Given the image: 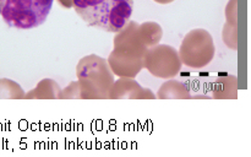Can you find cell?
Wrapping results in <instances>:
<instances>
[{
  "mask_svg": "<svg viewBox=\"0 0 251 157\" xmlns=\"http://www.w3.org/2000/svg\"><path fill=\"white\" fill-rule=\"evenodd\" d=\"M54 0H4L2 20L17 29H31L46 22Z\"/></svg>",
  "mask_w": 251,
  "mask_h": 157,
  "instance_id": "4",
  "label": "cell"
},
{
  "mask_svg": "<svg viewBox=\"0 0 251 157\" xmlns=\"http://www.w3.org/2000/svg\"><path fill=\"white\" fill-rule=\"evenodd\" d=\"M108 98H132V100H154L156 95L150 88L142 87L135 78H119L114 80Z\"/></svg>",
  "mask_w": 251,
  "mask_h": 157,
  "instance_id": "7",
  "label": "cell"
},
{
  "mask_svg": "<svg viewBox=\"0 0 251 157\" xmlns=\"http://www.w3.org/2000/svg\"><path fill=\"white\" fill-rule=\"evenodd\" d=\"M73 7L88 26L117 33L131 19L134 0H73Z\"/></svg>",
  "mask_w": 251,
  "mask_h": 157,
  "instance_id": "2",
  "label": "cell"
},
{
  "mask_svg": "<svg viewBox=\"0 0 251 157\" xmlns=\"http://www.w3.org/2000/svg\"><path fill=\"white\" fill-rule=\"evenodd\" d=\"M58 2L60 5H63L64 7H66V9L73 7V0H58Z\"/></svg>",
  "mask_w": 251,
  "mask_h": 157,
  "instance_id": "16",
  "label": "cell"
},
{
  "mask_svg": "<svg viewBox=\"0 0 251 157\" xmlns=\"http://www.w3.org/2000/svg\"><path fill=\"white\" fill-rule=\"evenodd\" d=\"M114 48L107 61L114 76L135 78L144 69L145 46L139 31V24L130 20L114 36Z\"/></svg>",
  "mask_w": 251,
  "mask_h": 157,
  "instance_id": "1",
  "label": "cell"
},
{
  "mask_svg": "<svg viewBox=\"0 0 251 157\" xmlns=\"http://www.w3.org/2000/svg\"><path fill=\"white\" fill-rule=\"evenodd\" d=\"M61 98H81L77 81H73L64 90H61Z\"/></svg>",
  "mask_w": 251,
  "mask_h": 157,
  "instance_id": "15",
  "label": "cell"
},
{
  "mask_svg": "<svg viewBox=\"0 0 251 157\" xmlns=\"http://www.w3.org/2000/svg\"><path fill=\"white\" fill-rule=\"evenodd\" d=\"M76 76L83 100H105L114 82V74L107 59L97 54H90L78 60Z\"/></svg>",
  "mask_w": 251,
  "mask_h": 157,
  "instance_id": "3",
  "label": "cell"
},
{
  "mask_svg": "<svg viewBox=\"0 0 251 157\" xmlns=\"http://www.w3.org/2000/svg\"><path fill=\"white\" fill-rule=\"evenodd\" d=\"M178 53L181 63L188 68H205L215 58L216 48L212 34L203 28L191 29L184 37Z\"/></svg>",
  "mask_w": 251,
  "mask_h": 157,
  "instance_id": "5",
  "label": "cell"
},
{
  "mask_svg": "<svg viewBox=\"0 0 251 157\" xmlns=\"http://www.w3.org/2000/svg\"><path fill=\"white\" fill-rule=\"evenodd\" d=\"M25 98H61V88L53 78H43L36 85L33 90L25 93Z\"/></svg>",
  "mask_w": 251,
  "mask_h": 157,
  "instance_id": "9",
  "label": "cell"
},
{
  "mask_svg": "<svg viewBox=\"0 0 251 157\" xmlns=\"http://www.w3.org/2000/svg\"><path fill=\"white\" fill-rule=\"evenodd\" d=\"M156 97L161 98V100H167V98H180V100H185V98H190L191 93L189 91L188 86L184 82L174 78H169L166 82L161 85L158 88Z\"/></svg>",
  "mask_w": 251,
  "mask_h": 157,
  "instance_id": "10",
  "label": "cell"
},
{
  "mask_svg": "<svg viewBox=\"0 0 251 157\" xmlns=\"http://www.w3.org/2000/svg\"><path fill=\"white\" fill-rule=\"evenodd\" d=\"M139 31L147 48H151V47L158 44L163 36V29H162L161 25L153 21H146L139 25Z\"/></svg>",
  "mask_w": 251,
  "mask_h": 157,
  "instance_id": "11",
  "label": "cell"
},
{
  "mask_svg": "<svg viewBox=\"0 0 251 157\" xmlns=\"http://www.w3.org/2000/svg\"><path fill=\"white\" fill-rule=\"evenodd\" d=\"M183 63L178 51L168 44H156L145 54L144 69L158 78H174L181 70Z\"/></svg>",
  "mask_w": 251,
  "mask_h": 157,
  "instance_id": "6",
  "label": "cell"
},
{
  "mask_svg": "<svg viewBox=\"0 0 251 157\" xmlns=\"http://www.w3.org/2000/svg\"><path fill=\"white\" fill-rule=\"evenodd\" d=\"M238 78L234 75H221L216 78L213 83L212 96L213 98H221V100H235L238 98Z\"/></svg>",
  "mask_w": 251,
  "mask_h": 157,
  "instance_id": "8",
  "label": "cell"
},
{
  "mask_svg": "<svg viewBox=\"0 0 251 157\" xmlns=\"http://www.w3.org/2000/svg\"><path fill=\"white\" fill-rule=\"evenodd\" d=\"M222 38L226 46L228 48L237 51L238 49V26H233V25L226 22L223 26Z\"/></svg>",
  "mask_w": 251,
  "mask_h": 157,
  "instance_id": "13",
  "label": "cell"
},
{
  "mask_svg": "<svg viewBox=\"0 0 251 157\" xmlns=\"http://www.w3.org/2000/svg\"><path fill=\"white\" fill-rule=\"evenodd\" d=\"M153 1H156L157 4H162V5H167V4H171V2H173L174 0H153Z\"/></svg>",
  "mask_w": 251,
  "mask_h": 157,
  "instance_id": "17",
  "label": "cell"
},
{
  "mask_svg": "<svg viewBox=\"0 0 251 157\" xmlns=\"http://www.w3.org/2000/svg\"><path fill=\"white\" fill-rule=\"evenodd\" d=\"M2 5H4V0H0V14H1V9H2Z\"/></svg>",
  "mask_w": 251,
  "mask_h": 157,
  "instance_id": "18",
  "label": "cell"
},
{
  "mask_svg": "<svg viewBox=\"0 0 251 157\" xmlns=\"http://www.w3.org/2000/svg\"><path fill=\"white\" fill-rule=\"evenodd\" d=\"M226 19L228 24L238 26V0H229L226 6Z\"/></svg>",
  "mask_w": 251,
  "mask_h": 157,
  "instance_id": "14",
  "label": "cell"
},
{
  "mask_svg": "<svg viewBox=\"0 0 251 157\" xmlns=\"http://www.w3.org/2000/svg\"><path fill=\"white\" fill-rule=\"evenodd\" d=\"M0 98H25V92L21 86L10 78H0Z\"/></svg>",
  "mask_w": 251,
  "mask_h": 157,
  "instance_id": "12",
  "label": "cell"
}]
</instances>
